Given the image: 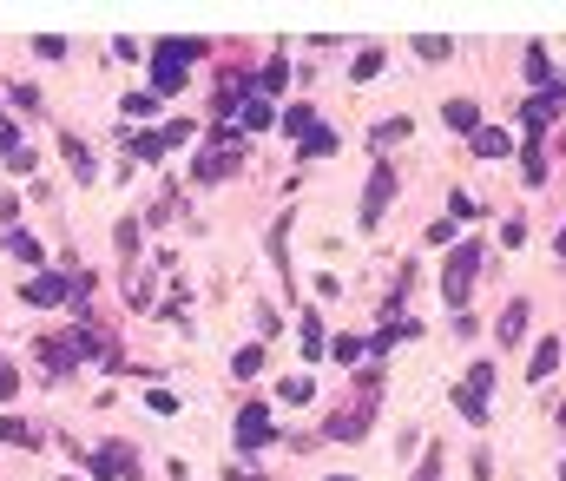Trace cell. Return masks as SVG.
<instances>
[{"mask_svg": "<svg viewBox=\"0 0 566 481\" xmlns=\"http://www.w3.org/2000/svg\"><path fill=\"white\" fill-rule=\"evenodd\" d=\"M205 53V40H158L152 53V93H178L185 86V66Z\"/></svg>", "mask_w": 566, "mask_h": 481, "instance_id": "1", "label": "cell"}, {"mask_svg": "<svg viewBox=\"0 0 566 481\" xmlns=\"http://www.w3.org/2000/svg\"><path fill=\"white\" fill-rule=\"evenodd\" d=\"M474 271H481V244H455V257H448V271H441V297L448 304H468V290H474Z\"/></svg>", "mask_w": 566, "mask_h": 481, "instance_id": "2", "label": "cell"}, {"mask_svg": "<svg viewBox=\"0 0 566 481\" xmlns=\"http://www.w3.org/2000/svg\"><path fill=\"white\" fill-rule=\"evenodd\" d=\"M283 132H290V139H303V159H330V152H336V132L316 126L310 106H290V113H283Z\"/></svg>", "mask_w": 566, "mask_h": 481, "instance_id": "3", "label": "cell"}, {"mask_svg": "<svg viewBox=\"0 0 566 481\" xmlns=\"http://www.w3.org/2000/svg\"><path fill=\"white\" fill-rule=\"evenodd\" d=\"M389 198H395V165H376L369 172V198H362V225H376L382 211H389Z\"/></svg>", "mask_w": 566, "mask_h": 481, "instance_id": "4", "label": "cell"}, {"mask_svg": "<svg viewBox=\"0 0 566 481\" xmlns=\"http://www.w3.org/2000/svg\"><path fill=\"white\" fill-rule=\"evenodd\" d=\"M66 297H73L66 277H33V284L20 290V304H33V310H53V304H66Z\"/></svg>", "mask_w": 566, "mask_h": 481, "instance_id": "5", "label": "cell"}, {"mask_svg": "<svg viewBox=\"0 0 566 481\" xmlns=\"http://www.w3.org/2000/svg\"><path fill=\"white\" fill-rule=\"evenodd\" d=\"M237 165H244V152H231V145H218V152H205V159L191 165V178H198V185H211V178H231Z\"/></svg>", "mask_w": 566, "mask_h": 481, "instance_id": "6", "label": "cell"}, {"mask_svg": "<svg viewBox=\"0 0 566 481\" xmlns=\"http://www.w3.org/2000/svg\"><path fill=\"white\" fill-rule=\"evenodd\" d=\"M264 442H270V416H264V402H251L237 416V449H264Z\"/></svg>", "mask_w": 566, "mask_h": 481, "instance_id": "7", "label": "cell"}, {"mask_svg": "<svg viewBox=\"0 0 566 481\" xmlns=\"http://www.w3.org/2000/svg\"><path fill=\"white\" fill-rule=\"evenodd\" d=\"M7 257H20V264H33V271H40V264H47V244L33 238V231H7Z\"/></svg>", "mask_w": 566, "mask_h": 481, "instance_id": "8", "label": "cell"}, {"mask_svg": "<svg viewBox=\"0 0 566 481\" xmlns=\"http://www.w3.org/2000/svg\"><path fill=\"white\" fill-rule=\"evenodd\" d=\"M553 369H560V337H547V343H534V356H527V376H534V383H547Z\"/></svg>", "mask_w": 566, "mask_h": 481, "instance_id": "9", "label": "cell"}, {"mask_svg": "<svg viewBox=\"0 0 566 481\" xmlns=\"http://www.w3.org/2000/svg\"><path fill=\"white\" fill-rule=\"evenodd\" d=\"M455 409L474 422V429H481V422H488V389H468V383H461V389H455Z\"/></svg>", "mask_w": 566, "mask_h": 481, "instance_id": "10", "label": "cell"}, {"mask_svg": "<svg viewBox=\"0 0 566 481\" xmlns=\"http://www.w3.org/2000/svg\"><path fill=\"white\" fill-rule=\"evenodd\" d=\"M441 119H448L455 132H481V113H474V99H448V106H441Z\"/></svg>", "mask_w": 566, "mask_h": 481, "instance_id": "11", "label": "cell"}, {"mask_svg": "<svg viewBox=\"0 0 566 481\" xmlns=\"http://www.w3.org/2000/svg\"><path fill=\"white\" fill-rule=\"evenodd\" d=\"M494 337H501V343H520V337H527V304H507L501 323H494Z\"/></svg>", "mask_w": 566, "mask_h": 481, "instance_id": "12", "label": "cell"}, {"mask_svg": "<svg viewBox=\"0 0 566 481\" xmlns=\"http://www.w3.org/2000/svg\"><path fill=\"white\" fill-rule=\"evenodd\" d=\"M126 152H132V159H145V165H152V159H165V132H139V139H132Z\"/></svg>", "mask_w": 566, "mask_h": 481, "instance_id": "13", "label": "cell"}, {"mask_svg": "<svg viewBox=\"0 0 566 481\" xmlns=\"http://www.w3.org/2000/svg\"><path fill=\"white\" fill-rule=\"evenodd\" d=\"M474 152H481V159H507V132L481 126V132H474Z\"/></svg>", "mask_w": 566, "mask_h": 481, "instance_id": "14", "label": "cell"}, {"mask_svg": "<svg viewBox=\"0 0 566 481\" xmlns=\"http://www.w3.org/2000/svg\"><path fill=\"white\" fill-rule=\"evenodd\" d=\"M0 442H14V449H33L40 435H33V429H27V422H20V416H0Z\"/></svg>", "mask_w": 566, "mask_h": 481, "instance_id": "15", "label": "cell"}, {"mask_svg": "<svg viewBox=\"0 0 566 481\" xmlns=\"http://www.w3.org/2000/svg\"><path fill=\"white\" fill-rule=\"evenodd\" d=\"M362 429H369V409H349V416H330V435H343V442H349V435H362Z\"/></svg>", "mask_w": 566, "mask_h": 481, "instance_id": "16", "label": "cell"}, {"mask_svg": "<svg viewBox=\"0 0 566 481\" xmlns=\"http://www.w3.org/2000/svg\"><path fill=\"white\" fill-rule=\"evenodd\" d=\"M362 350H369V343H362V337H336V343H330V356H336V363H343V369H349V363H362Z\"/></svg>", "mask_w": 566, "mask_h": 481, "instance_id": "17", "label": "cell"}, {"mask_svg": "<svg viewBox=\"0 0 566 481\" xmlns=\"http://www.w3.org/2000/svg\"><path fill=\"white\" fill-rule=\"evenodd\" d=\"M257 86H264V93H283V86H290V66H283V60H270L264 73H257Z\"/></svg>", "mask_w": 566, "mask_h": 481, "instance_id": "18", "label": "cell"}, {"mask_svg": "<svg viewBox=\"0 0 566 481\" xmlns=\"http://www.w3.org/2000/svg\"><path fill=\"white\" fill-rule=\"evenodd\" d=\"M231 369H237V376H257V369H264V350H257V343H244V350L231 356Z\"/></svg>", "mask_w": 566, "mask_h": 481, "instance_id": "19", "label": "cell"}, {"mask_svg": "<svg viewBox=\"0 0 566 481\" xmlns=\"http://www.w3.org/2000/svg\"><path fill=\"white\" fill-rule=\"evenodd\" d=\"M277 396H283V402H310V396H316V383H310V376H283Z\"/></svg>", "mask_w": 566, "mask_h": 481, "instance_id": "20", "label": "cell"}, {"mask_svg": "<svg viewBox=\"0 0 566 481\" xmlns=\"http://www.w3.org/2000/svg\"><path fill=\"white\" fill-rule=\"evenodd\" d=\"M415 53H422V60H448V53H455V47H448L441 33H422V40H415Z\"/></svg>", "mask_w": 566, "mask_h": 481, "instance_id": "21", "label": "cell"}, {"mask_svg": "<svg viewBox=\"0 0 566 481\" xmlns=\"http://www.w3.org/2000/svg\"><path fill=\"white\" fill-rule=\"evenodd\" d=\"M376 73H382V47H362L356 53V80H376Z\"/></svg>", "mask_w": 566, "mask_h": 481, "instance_id": "22", "label": "cell"}, {"mask_svg": "<svg viewBox=\"0 0 566 481\" xmlns=\"http://www.w3.org/2000/svg\"><path fill=\"white\" fill-rule=\"evenodd\" d=\"M547 73H553V60H547V47H527V80H547Z\"/></svg>", "mask_w": 566, "mask_h": 481, "instance_id": "23", "label": "cell"}, {"mask_svg": "<svg viewBox=\"0 0 566 481\" xmlns=\"http://www.w3.org/2000/svg\"><path fill=\"white\" fill-rule=\"evenodd\" d=\"M119 113H126V119H152V93H126V99H119Z\"/></svg>", "mask_w": 566, "mask_h": 481, "instance_id": "24", "label": "cell"}, {"mask_svg": "<svg viewBox=\"0 0 566 481\" xmlns=\"http://www.w3.org/2000/svg\"><path fill=\"white\" fill-rule=\"evenodd\" d=\"M66 159H73V172H79V178H93V152H86L79 139H66Z\"/></svg>", "mask_w": 566, "mask_h": 481, "instance_id": "25", "label": "cell"}, {"mask_svg": "<svg viewBox=\"0 0 566 481\" xmlns=\"http://www.w3.org/2000/svg\"><path fill=\"white\" fill-rule=\"evenodd\" d=\"M520 165H527V178H534V185L547 178V152H540V145H527V152H520Z\"/></svg>", "mask_w": 566, "mask_h": 481, "instance_id": "26", "label": "cell"}, {"mask_svg": "<svg viewBox=\"0 0 566 481\" xmlns=\"http://www.w3.org/2000/svg\"><path fill=\"white\" fill-rule=\"evenodd\" d=\"M33 53H40V60H60L66 40H60V33H40V40H33Z\"/></svg>", "mask_w": 566, "mask_h": 481, "instance_id": "27", "label": "cell"}, {"mask_svg": "<svg viewBox=\"0 0 566 481\" xmlns=\"http://www.w3.org/2000/svg\"><path fill=\"white\" fill-rule=\"evenodd\" d=\"M7 99H14L20 113H40V93H33V86H7Z\"/></svg>", "mask_w": 566, "mask_h": 481, "instance_id": "28", "label": "cell"}, {"mask_svg": "<svg viewBox=\"0 0 566 481\" xmlns=\"http://www.w3.org/2000/svg\"><path fill=\"white\" fill-rule=\"evenodd\" d=\"M244 126H251V132L270 126V106H264V99H251V106H244Z\"/></svg>", "mask_w": 566, "mask_h": 481, "instance_id": "29", "label": "cell"}, {"mask_svg": "<svg viewBox=\"0 0 566 481\" xmlns=\"http://www.w3.org/2000/svg\"><path fill=\"white\" fill-rule=\"evenodd\" d=\"M0 152H7V159L20 152V126H14V119H0Z\"/></svg>", "mask_w": 566, "mask_h": 481, "instance_id": "30", "label": "cell"}, {"mask_svg": "<svg viewBox=\"0 0 566 481\" xmlns=\"http://www.w3.org/2000/svg\"><path fill=\"white\" fill-rule=\"evenodd\" d=\"M145 409H152V416H178V402L165 396V389H152V396H145Z\"/></svg>", "mask_w": 566, "mask_h": 481, "instance_id": "31", "label": "cell"}, {"mask_svg": "<svg viewBox=\"0 0 566 481\" xmlns=\"http://www.w3.org/2000/svg\"><path fill=\"white\" fill-rule=\"evenodd\" d=\"M303 350H310V356L323 350V323H316V317H303Z\"/></svg>", "mask_w": 566, "mask_h": 481, "instance_id": "32", "label": "cell"}, {"mask_svg": "<svg viewBox=\"0 0 566 481\" xmlns=\"http://www.w3.org/2000/svg\"><path fill=\"white\" fill-rule=\"evenodd\" d=\"M415 481H441V455H428V462L415 468Z\"/></svg>", "mask_w": 566, "mask_h": 481, "instance_id": "33", "label": "cell"}, {"mask_svg": "<svg viewBox=\"0 0 566 481\" xmlns=\"http://www.w3.org/2000/svg\"><path fill=\"white\" fill-rule=\"evenodd\" d=\"M20 389V376H14V363H0V396H14Z\"/></svg>", "mask_w": 566, "mask_h": 481, "instance_id": "34", "label": "cell"}, {"mask_svg": "<svg viewBox=\"0 0 566 481\" xmlns=\"http://www.w3.org/2000/svg\"><path fill=\"white\" fill-rule=\"evenodd\" d=\"M553 251H560V257H566V225H560V238H553Z\"/></svg>", "mask_w": 566, "mask_h": 481, "instance_id": "35", "label": "cell"}, {"mask_svg": "<svg viewBox=\"0 0 566 481\" xmlns=\"http://www.w3.org/2000/svg\"><path fill=\"white\" fill-rule=\"evenodd\" d=\"M330 481H356V475H330Z\"/></svg>", "mask_w": 566, "mask_h": 481, "instance_id": "36", "label": "cell"}, {"mask_svg": "<svg viewBox=\"0 0 566 481\" xmlns=\"http://www.w3.org/2000/svg\"><path fill=\"white\" fill-rule=\"evenodd\" d=\"M560 481H566V462H560Z\"/></svg>", "mask_w": 566, "mask_h": 481, "instance_id": "37", "label": "cell"}]
</instances>
